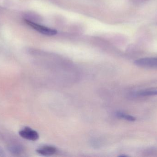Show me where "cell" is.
<instances>
[{"label": "cell", "mask_w": 157, "mask_h": 157, "mask_svg": "<svg viewBox=\"0 0 157 157\" xmlns=\"http://www.w3.org/2000/svg\"><path fill=\"white\" fill-rule=\"evenodd\" d=\"M116 116L120 119H123V120H126L132 122L136 120L135 117L131 116V115H128V114H125L123 112H120L116 113Z\"/></svg>", "instance_id": "obj_6"}, {"label": "cell", "mask_w": 157, "mask_h": 157, "mask_svg": "<svg viewBox=\"0 0 157 157\" xmlns=\"http://www.w3.org/2000/svg\"><path fill=\"white\" fill-rule=\"evenodd\" d=\"M25 22L32 28L43 35H47V36H53V35H56L58 32L56 29H52L41 26L30 20H25Z\"/></svg>", "instance_id": "obj_1"}, {"label": "cell", "mask_w": 157, "mask_h": 157, "mask_svg": "<svg viewBox=\"0 0 157 157\" xmlns=\"http://www.w3.org/2000/svg\"><path fill=\"white\" fill-rule=\"evenodd\" d=\"M137 66L147 68L157 69V57H147L138 59L135 62Z\"/></svg>", "instance_id": "obj_2"}, {"label": "cell", "mask_w": 157, "mask_h": 157, "mask_svg": "<svg viewBox=\"0 0 157 157\" xmlns=\"http://www.w3.org/2000/svg\"><path fill=\"white\" fill-rule=\"evenodd\" d=\"M18 133L22 138L29 141H36L39 138V134L29 127H25L24 129L19 131Z\"/></svg>", "instance_id": "obj_3"}, {"label": "cell", "mask_w": 157, "mask_h": 157, "mask_svg": "<svg viewBox=\"0 0 157 157\" xmlns=\"http://www.w3.org/2000/svg\"><path fill=\"white\" fill-rule=\"evenodd\" d=\"M0 156H4V153L1 148H0Z\"/></svg>", "instance_id": "obj_8"}, {"label": "cell", "mask_w": 157, "mask_h": 157, "mask_svg": "<svg viewBox=\"0 0 157 157\" xmlns=\"http://www.w3.org/2000/svg\"><path fill=\"white\" fill-rule=\"evenodd\" d=\"M138 94L139 96H157V90H150L142 91L139 92Z\"/></svg>", "instance_id": "obj_7"}, {"label": "cell", "mask_w": 157, "mask_h": 157, "mask_svg": "<svg viewBox=\"0 0 157 157\" xmlns=\"http://www.w3.org/2000/svg\"><path fill=\"white\" fill-rule=\"evenodd\" d=\"M37 153L44 156H50L56 154L57 149L54 147L45 146L38 148L36 150Z\"/></svg>", "instance_id": "obj_4"}, {"label": "cell", "mask_w": 157, "mask_h": 157, "mask_svg": "<svg viewBox=\"0 0 157 157\" xmlns=\"http://www.w3.org/2000/svg\"><path fill=\"white\" fill-rule=\"evenodd\" d=\"M8 151L14 155H19L23 152V148L21 146L18 145H13L8 147Z\"/></svg>", "instance_id": "obj_5"}]
</instances>
